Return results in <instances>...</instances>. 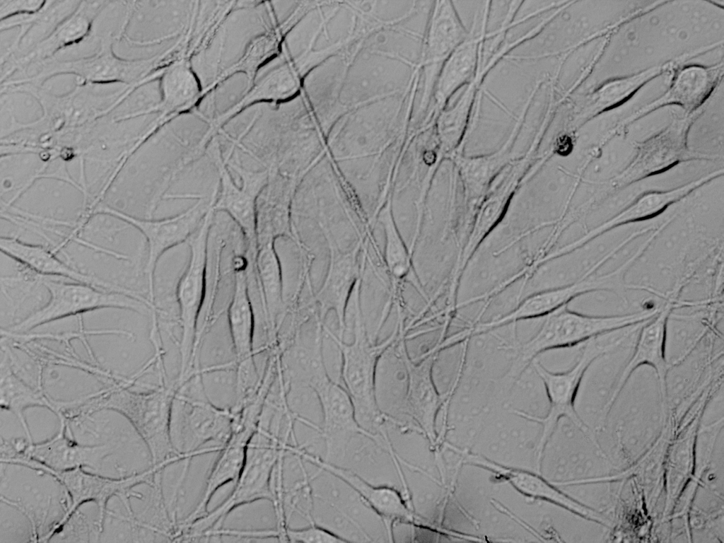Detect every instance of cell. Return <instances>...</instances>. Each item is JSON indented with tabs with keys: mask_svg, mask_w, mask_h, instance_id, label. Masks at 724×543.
Instances as JSON below:
<instances>
[{
	"mask_svg": "<svg viewBox=\"0 0 724 543\" xmlns=\"http://www.w3.org/2000/svg\"><path fill=\"white\" fill-rule=\"evenodd\" d=\"M14 119H16V118H15L14 117H12V118H11V119H10V121H9V122H10V123H11V124H9V127H8V128L6 129V133H4V134H2V137H5V136H8V135H10V134H11L9 133V128H10V127H11V124L12 122H13V121ZM18 132V134H19V136H21V138L24 139L25 140H26V141H29V142H31L30 141H29L28 139H27L26 138H25V137H24V136H23L22 135V134H21V133L20 132ZM13 133H14V132H13ZM12 134H13V133H12ZM32 142H33V141H32ZM32 142H31V143H32Z\"/></svg>",
	"mask_w": 724,
	"mask_h": 543,
	"instance_id": "ee69618b",
	"label": "cell"
},
{
	"mask_svg": "<svg viewBox=\"0 0 724 543\" xmlns=\"http://www.w3.org/2000/svg\"><path fill=\"white\" fill-rule=\"evenodd\" d=\"M406 337L401 341V351L406 371L404 414L415 433L426 438L433 450L439 452L436 421L440 411L448 404L456 385L441 394L433 378V368L440 353L426 350L419 356L409 354Z\"/></svg>",
	"mask_w": 724,
	"mask_h": 543,
	"instance_id": "9a60e30c",
	"label": "cell"
},
{
	"mask_svg": "<svg viewBox=\"0 0 724 543\" xmlns=\"http://www.w3.org/2000/svg\"><path fill=\"white\" fill-rule=\"evenodd\" d=\"M132 386L124 381L100 390L96 410L110 409L123 415L146 444L151 465L161 462L176 454L170 438V417L177 385L167 382L145 392L131 390Z\"/></svg>",
	"mask_w": 724,
	"mask_h": 543,
	"instance_id": "ba28073f",
	"label": "cell"
},
{
	"mask_svg": "<svg viewBox=\"0 0 724 543\" xmlns=\"http://www.w3.org/2000/svg\"><path fill=\"white\" fill-rule=\"evenodd\" d=\"M619 330L598 335L583 343L574 363L561 372H553L535 358L530 367L543 383L549 400V409L543 416L530 414L519 409L513 414L542 426V431L535 450V471L541 473L545 448L553 436L559 421L564 418L586 433L596 436L581 421L575 407L580 383L588 367L599 356L617 348L623 342Z\"/></svg>",
	"mask_w": 724,
	"mask_h": 543,
	"instance_id": "3957f363",
	"label": "cell"
},
{
	"mask_svg": "<svg viewBox=\"0 0 724 543\" xmlns=\"http://www.w3.org/2000/svg\"><path fill=\"white\" fill-rule=\"evenodd\" d=\"M0 249L6 256L39 276L67 279L71 281L144 299L142 294L136 291L83 273L69 265L57 257V252L53 248L25 243L16 237L5 236L0 238Z\"/></svg>",
	"mask_w": 724,
	"mask_h": 543,
	"instance_id": "83f0119b",
	"label": "cell"
},
{
	"mask_svg": "<svg viewBox=\"0 0 724 543\" xmlns=\"http://www.w3.org/2000/svg\"><path fill=\"white\" fill-rule=\"evenodd\" d=\"M119 83L98 84L75 81L69 92L54 94L44 87L28 84L9 86V92L30 95L41 115L29 123L38 134L59 136L91 124L110 114L134 89Z\"/></svg>",
	"mask_w": 724,
	"mask_h": 543,
	"instance_id": "277c9868",
	"label": "cell"
},
{
	"mask_svg": "<svg viewBox=\"0 0 724 543\" xmlns=\"http://www.w3.org/2000/svg\"><path fill=\"white\" fill-rule=\"evenodd\" d=\"M491 4V1L484 2L479 31H476L477 13L467 37L442 65L433 90V105L426 115L427 119L435 122L440 112L448 107L453 95L469 83L476 75L481 64L484 43L494 37L492 31H487Z\"/></svg>",
	"mask_w": 724,
	"mask_h": 543,
	"instance_id": "ffe728a7",
	"label": "cell"
},
{
	"mask_svg": "<svg viewBox=\"0 0 724 543\" xmlns=\"http://www.w3.org/2000/svg\"><path fill=\"white\" fill-rule=\"evenodd\" d=\"M320 226L327 241L329 259L322 284L317 291L312 293L309 300L321 322L325 323L327 314L334 313L338 329L337 334L344 339L348 307L354 288L362 278L366 251L361 240L349 250H339L326 228Z\"/></svg>",
	"mask_w": 724,
	"mask_h": 543,
	"instance_id": "e0dca14e",
	"label": "cell"
},
{
	"mask_svg": "<svg viewBox=\"0 0 724 543\" xmlns=\"http://www.w3.org/2000/svg\"><path fill=\"white\" fill-rule=\"evenodd\" d=\"M218 174L215 211H224L240 228L254 258L258 247L257 199L269 185L270 170H250L223 156L218 137L206 152Z\"/></svg>",
	"mask_w": 724,
	"mask_h": 543,
	"instance_id": "7c38bea8",
	"label": "cell"
},
{
	"mask_svg": "<svg viewBox=\"0 0 724 543\" xmlns=\"http://www.w3.org/2000/svg\"><path fill=\"white\" fill-rule=\"evenodd\" d=\"M158 88L160 100L152 112L156 115L153 124L159 130L179 115L194 111L206 97L186 47L180 45L163 67Z\"/></svg>",
	"mask_w": 724,
	"mask_h": 543,
	"instance_id": "7402d4cb",
	"label": "cell"
},
{
	"mask_svg": "<svg viewBox=\"0 0 724 543\" xmlns=\"http://www.w3.org/2000/svg\"><path fill=\"white\" fill-rule=\"evenodd\" d=\"M532 158L530 154L526 153L521 158L511 161L501 173L498 181H494L477 206L470 235L459 260L462 267H465L482 240L504 215Z\"/></svg>",
	"mask_w": 724,
	"mask_h": 543,
	"instance_id": "f1b7e54d",
	"label": "cell"
},
{
	"mask_svg": "<svg viewBox=\"0 0 724 543\" xmlns=\"http://www.w3.org/2000/svg\"><path fill=\"white\" fill-rule=\"evenodd\" d=\"M81 1H45L43 7L32 14L0 21L1 33L17 29L11 42L1 52V66L28 54L47 38L78 7Z\"/></svg>",
	"mask_w": 724,
	"mask_h": 543,
	"instance_id": "4316f807",
	"label": "cell"
},
{
	"mask_svg": "<svg viewBox=\"0 0 724 543\" xmlns=\"http://www.w3.org/2000/svg\"><path fill=\"white\" fill-rule=\"evenodd\" d=\"M45 3V1L0 0V21L35 13L43 7Z\"/></svg>",
	"mask_w": 724,
	"mask_h": 543,
	"instance_id": "7bdbcfd3",
	"label": "cell"
},
{
	"mask_svg": "<svg viewBox=\"0 0 724 543\" xmlns=\"http://www.w3.org/2000/svg\"><path fill=\"white\" fill-rule=\"evenodd\" d=\"M215 212L211 206L198 229L188 240V264L175 288L181 329L180 365L177 378L180 381L193 370L196 356L199 320L207 294L209 241Z\"/></svg>",
	"mask_w": 724,
	"mask_h": 543,
	"instance_id": "8fae6325",
	"label": "cell"
},
{
	"mask_svg": "<svg viewBox=\"0 0 724 543\" xmlns=\"http://www.w3.org/2000/svg\"><path fill=\"white\" fill-rule=\"evenodd\" d=\"M361 283L354 290L346 317L351 318L353 339L344 341L326 325L325 333L334 341L340 358L339 378L348 392L356 419L367 433L378 436L387 426L388 417L381 410L376 394V377L380 360L396 340L399 327L383 341H374L368 334L361 303Z\"/></svg>",
	"mask_w": 724,
	"mask_h": 543,
	"instance_id": "7a4b0ae2",
	"label": "cell"
},
{
	"mask_svg": "<svg viewBox=\"0 0 724 543\" xmlns=\"http://www.w3.org/2000/svg\"><path fill=\"white\" fill-rule=\"evenodd\" d=\"M256 429L242 426L233 430L212 464L200 501L190 513L178 520L177 532L208 512L209 503L219 489L237 480L245 462L248 443Z\"/></svg>",
	"mask_w": 724,
	"mask_h": 543,
	"instance_id": "1f68e13d",
	"label": "cell"
},
{
	"mask_svg": "<svg viewBox=\"0 0 724 543\" xmlns=\"http://www.w3.org/2000/svg\"><path fill=\"white\" fill-rule=\"evenodd\" d=\"M469 32L452 1L433 2L421 54L426 84L434 86L442 65Z\"/></svg>",
	"mask_w": 724,
	"mask_h": 543,
	"instance_id": "f546056e",
	"label": "cell"
},
{
	"mask_svg": "<svg viewBox=\"0 0 724 543\" xmlns=\"http://www.w3.org/2000/svg\"><path fill=\"white\" fill-rule=\"evenodd\" d=\"M676 300L675 298L667 299L657 315L641 327L633 351L621 373L617 385L619 393L638 368L647 366L656 373L665 404V378L670 368L665 356V327L667 316L675 307Z\"/></svg>",
	"mask_w": 724,
	"mask_h": 543,
	"instance_id": "4dcf8cb0",
	"label": "cell"
},
{
	"mask_svg": "<svg viewBox=\"0 0 724 543\" xmlns=\"http://www.w3.org/2000/svg\"><path fill=\"white\" fill-rule=\"evenodd\" d=\"M235 413L211 404L202 383L193 378L180 386L173 398L170 438L175 452L192 460L218 452L233 430Z\"/></svg>",
	"mask_w": 724,
	"mask_h": 543,
	"instance_id": "9c48e42d",
	"label": "cell"
},
{
	"mask_svg": "<svg viewBox=\"0 0 724 543\" xmlns=\"http://www.w3.org/2000/svg\"><path fill=\"white\" fill-rule=\"evenodd\" d=\"M286 542L306 543H344L346 540L329 529L315 522L303 528H291L286 531Z\"/></svg>",
	"mask_w": 724,
	"mask_h": 543,
	"instance_id": "b9f144b4",
	"label": "cell"
},
{
	"mask_svg": "<svg viewBox=\"0 0 724 543\" xmlns=\"http://www.w3.org/2000/svg\"><path fill=\"white\" fill-rule=\"evenodd\" d=\"M128 379H129V378H128ZM128 379H127V380H128ZM130 379H132V380H133V382H134V380H133L132 378H130ZM96 395H97V393H96ZM95 397H96V396H95ZM94 404H95V403H94Z\"/></svg>",
	"mask_w": 724,
	"mask_h": 543,
	"instance_id": "f6af8a7d",
	"label": "cell"
},
{
	"mask_svg": "<svg viewBox=\"0 0 724 543\" xmlns=\"http://www.w3.org/2000/svg\"><path fill=\"white\" fill-rule=\"evenodd\" d=\"M660 307L614 315H593L564 305L544 317L537 332L515 347L508 375L518 378L537 357L547 351L576 347L598 335L648 321Z\"/></svg>",
	"mask_w": 724,
	"mask_h": 543,
	"instance_id": "52a82bcc",
	"label": "cell"
},
{
	"mask_svg": "<svg viewBox=\"0 0 724 543\" xmlns=\"http://www.w3.org/2000/svg\"><path fill=\"white\" fill-rule=\"evenodd\" d=\"M706 72L699 68L687 69L678 79L674 88V96L684 103H691L703 95L708 86Z\"/></svg>",
	"mask_w": 724,
	"mask_h": 543,
	"instance_id": "60d3db41",
	"label": "cell"
},
{
	"mask_svg": "<svg viewBox=\"0 0 724 543\" xmlns=\"http://www.w3.org/2000/svg\"><path fill=\"white\" fill-rule=\"evenodd\" d=\"M321 414L320 435L325 443L324 460L334 462L343 459L352 439L368 434L358 425L351 398L344 386L329 375L314 383Z\"/></svg>",
	"mask_w": 724,
	"mask_h": 543,
	"instance_id": "44dd1931",
	"label": "cell"
},
{
	"mask_svg": "<svg viewBox=\"0 0 724 543\" xmlns=\"http://www.w3.org/2000/svg\"><path fill=\"white\" fill-rule=\"evenodd\" d=\"M667 423L658 378L647 366L629 378L613 403L604 428L602 449L621 467L631 465L657 441Z\"/></svg>",
	"mask_w": 724,
	"mask_h": 543,
	"instance_id": "6da1fadb",
	"label": "cell"
},
{
	"mask_svg": "<svg viewBox=\"0 0 724 543\" xmlns=\"http://www.w3.org/2000/svg\"><path fill=\"white\" fill-rule=\"evenodd\" d=\"M103 532L98 520L90 521L78 508L53 535L49 542H98Z\"/></svg>",
	"mask_w": 724,
	"mask_h": 543,
	"instance_id": "ab89813d",
	"label": "cell"
},
{
	"mask_svg": "<svg viewBox=\"0 0 724 543\" xmlns=\"http://www.w3.org/2000/svg\"><path fill=\"white\" fill-rule=\"evenodd\" d=\"M233 289L226 320L237 362L255 355V315L249 291L247 259L237 255L233 260Z\"/></svg>",
	"mask_w": 724,
	"mask_h": 543,
	"instance_id": "836d02e7",
	"label": "cell"
},
{
	"mask_svg": "<svg viewBox=\"0 0 724 543\" xmlns=\"http://www.w3.org/2000/svg\"><path fill=\"white\" fill-rule=\"evenodd\" d=\"M702 411L691 421L679 426L668 444L664 462L663 518L671 514L679 496L693 476L695 440Z\"/></svg>",
	"mask_w": 724,
	"mask_h": 543,
	"instance_id": "d6a6232c",
	"label": "cell"
},
{
	"mask_svg": "<svg viewBox=\"0 0 724 543\" xmlns=\"http://www.w3.org/2000/svg\"><path fill=\"white\" fill-rule=\"evenodd\" d=\"M196 197L197 202L186 210L170 217L154 219L135 217L112 206L100 203L91 212L92 218L96 215H106L132 226L144 237L147 244V259L144 273L148 284L150 302L155 303L154 276L157 263L168 250L188 240L196 232L208 212L214 199Z\"/></svg>",
	"mask_w": 724,
	"mask_h": 543,
	"instance_id": "5bb4252c",
	"label": "cell"
},
{
	"mask_svg": "<svg viewBox=\"0 0 724 543\" xmlns=\"http://www.w3.org/2000/svg\"><path fill=\"white\" fill-rule=\"evenodd\" d=\"M638 334L593 360L583 377L577 397L583 398V407L577 413L595 436L604 428L608 413L619 395V379Z\"/></svg>",
	"mask_w": 724,
	"mask_h": 543,
	"instance_id": "d6986e66",
	"label": "cell"
},
{
	"mask_svg": "<svg viewBox=\"0 0 724 543\" xmlns=\"http://www.w3.org/2000/svg\"><path fill=\"white\" fill-rule=\"evenodd\" d=\"M296 455L339 479L382 521L389 542H394L392 529L397 522L414 527L424 525L427 519L418 514L411 496L390 485H375L351 469L328 462L300 446Z\"/></svg>",
	"mask_w": 724,
	"mask_h": 543,
	"instance_id": "2e32d148",
	"label": "cell"
},
{
	"mask_svg": "<svg viewBox=\"0 0 724 543\" xmlns=\"http://www.w3.org/2000/svg\"><path fill=\"white\" fill-rule=\"evenodd\" d=\"M40 282L49 292L48 302L4 331L24 334L55 320L103 308L127 310L140 314L153 313L149 303L127 293L110 291L75 281L57 280L48 276H41Z\"/></svg>",
	"mask_w": 724,
	"mask_h": 543,
	"instance_id": "4fadbf2b",
	"label": "cell"
},
{
	"mask_svg": "<svg viewBox=\"0 0 724 543\" xmlns=\"http://www.w3.org/2000/svg\"><path fill=\"white\" fill-rule=\"evenodd\" d=\"M452 450L460 455L461 463L485 469L492 474L495 481L506 482L523 496L544 501L559 507L587 521L606 527L613 522L605 513L595 510L564 491L553 481H549L536 471L509 467L482 455L452 445Z\"/></svg>",
	"mask_w": 724,
	"mask_h": 543,
	"instance_id": "ac0fdd59",
	"label": "cell"
},
{
	"mask_svg": "<svg viewBox=\"0 0 724 543\" xmlns=\"http://www.w3.org/2000/svg\"><path fill=\"white\" fill-rule=\"evenodd\" d=\"M57 433L51 438L39 443L28 442L20 452L13 453L28 457L56 471H66L77 467L98 470L103 460L117 448L119 441L99 445H83L75 440L64 419H59Z\"/></svg>",
	"mask_w": 724,
	"mask_h": 543,
	"instance_id": "603a6c76",
	"label": "cell"
},
{
	"mask_svg": "<svg viewBox=\"0 0 724 543\" xmlns=\"http://www.w3.org/2000/svg\"><path fill=\"white\" fill-rule=\"evenodd\" d=\"M714 177L716 175L711 173L670 190L647 192L611 219L592 229L575 243L565 247L564 250L568 252L614 227L659 215L668 206L684 199Z\"/></svg>",
	"mask_w": 724,
	"mask_h": 543,
	"instance_id": "8d00e7d4",
	"label": "cell"
},
{
	"mask_svg": "<svg viewBox=\"0 0 724 543\" xmlns=\"http://www.w3.org/2000/svg\"><path fill=\"white\" fill-rule=\"evenodd\" d=\"M529 109L528 104L522 105L508 139L496 151L468 156L460 151L450 159L458 171L466 204L470 209L479 206L496 177L512 161V150Z\"/></svg>",
	"mask_w": 724,
	"mask_h": 543,
	"instance_id": "d4e9b609",
	"label": "cell"
},
{
	"mask_svg": "<svg viewBox=\"0 0 724 543\" xmlns=\"http://www.w3.org/2000/svg\"><path fill=\"white\" fill-rule=\"evenodd\" d=\"M275 242L259 244L253 259L264 317L272 337L277 334L287 310L282 266Z\"/></svg>",
	"mask_w": 724,
	"mask_h": 543,
	"instance_id": "e575fe53",
	"label": "cell"
},
{
	"mask_svg": "<svg viewBox=\"0 0 724 543\" xmlns=\"http://www.w3.org/2000/svg\"><path fill=\"white\" fill-rule=\"evenodd\" d=\"M723 322V300L674 307L665 327V356L670 367L685 359L711 333L719 332Z\"/></svg>",
	"mask_w": 724,
	"mask_h": 543,
	"instance_id": "cb8c5ba5",
	"label": "cell"
},
{
	"mask_svg": "<svg viewBox=\"0 0 724 543\" xmlns=\"http://www.w3.org/2000/svg\"><path fill=\"white\" fill-rule=\"evenodd\" d=\"M374 217L383 226L385 233L383 259L390 279L389 296L400 295L405 281L420 291L423 286L414 269L413 253L407 247L396 224L391 194H388L383 204L376 209Z\"/></svg>",
	"mask_w": 724,
	"mask_h": 543,
	"instance_id": "d590c367",
	"label": "cell"
},
{
	"mask_svg": "<svg viewBox=\"0 0 724 543\" xmlns=\"http://www.w3.org/2000/svg\"><path fill=\"white\" fill-rule=\"evenodd\" d=\"M113 43L103 45L95 54L71 60L51 59L28 69L16 84L43 87L61 75L76 76V81L98 84L119 83L141 86L156 81L153 74L160 68L165 52L148 57L127 58L115 52Z\"/></svg>",
	"mask_w": 724,
	"mask_h": 543,
	"instance_id": "30bf717a",
	"label": "cell"
},
{
	"mask_svg": "<svg viewBox=\"0 0 724 543\" xmlns=\"http://www.w3.org/2000/svg\"><path fill=\"white\" fill-rule=\"evenodd\" d=\"M236 365L230 363L196 370L206 399L218 408L233 410L237 405Z\"/></svg>",
	"mask_w": 724,
	"mask_h": 543,
	"instance_id": "f35d334b",
	"label": "cell"
},
{
	"mask_svg": "<svg viewBox=\"0 0 724 543\" xmlns=\"http://www.w3.org/2000/svg\"><path fill=\"white\" fill-rule=\"evenodd\" d=\"M5 356L1 362L0 404L1 408L11 411L18 418L29 442L33 443L24 412L30 407H44L57 417L60 415L62 401L56 400L45 392L43 388L34 387L25 381L13 370L10 354L5 348Z\"/></svg>",
	"mask_w": 724,
	"mask_h": 543,
	"instance_id": "74e56055",
	"label": "cell"
},
{
	"mask_svg": "<svg viewBox=\"0 0 724 543\" xmlns=\"http://www.w3.org/2000/svg\"><path fill=\"white\" fill-rule=\"evenodd\" d=\"M288 440L271 429L257 426L250 439L243 469L228 496L217 507L187 526L192 539L199 540L222 527L228 515L240 506L260 500H274L273 479L276 465L288 454Z\"/></svg>",
	"mask_w": 724,
	"mask_h": 543,
	"instance_id": "8992f818",
	"label": "cell"
},
{
	"mask_svg": "<svg viewBox=\"0 0 724 543\" xmlns=\"http://www.w3.org/2000/svg\"><path fill=\"white\" fill-rule=\"evenodd\" d=\"M105 2L81 1L76 9L28 54L1 66V81H7L16 74L49 60L61 52L80 44L89 35L93 21Z\"/></svg>",
	"mask_w": 724,
	"mask_h": 543,
	"instance_id": "484cf974",
	"label": "cell"
},
{
	"mask_svg": "<svg viewBox=\"0 0 724 543\" xmlns=\"http://www.w3.org/2000/svg\"><path fill=\"white\" fill-rule=\"evenodd\" d=\"M176 462V458L171 457L161 462L151 465L146 470L134 473L119 478H110L77 467L66 471H56L21 455L10 460L11 465L24 466L31 469L51 476L62 486L67 498L66 509L62 517L53 523L40 542H49L53 535L63 525L69 517L83 504L93 502L98 507V517L100 528L103 531L107 504L114 496L119 498L124 505L127 514L134 512L130 498L143 499V495L133 489L140 484L151 486L156 474Z\"/></svg>",
	"mask_w": 724,
	"mask_h": 543,
	"instance_id": "5b68a950",
	"label": "cell"
}]
</instances>
